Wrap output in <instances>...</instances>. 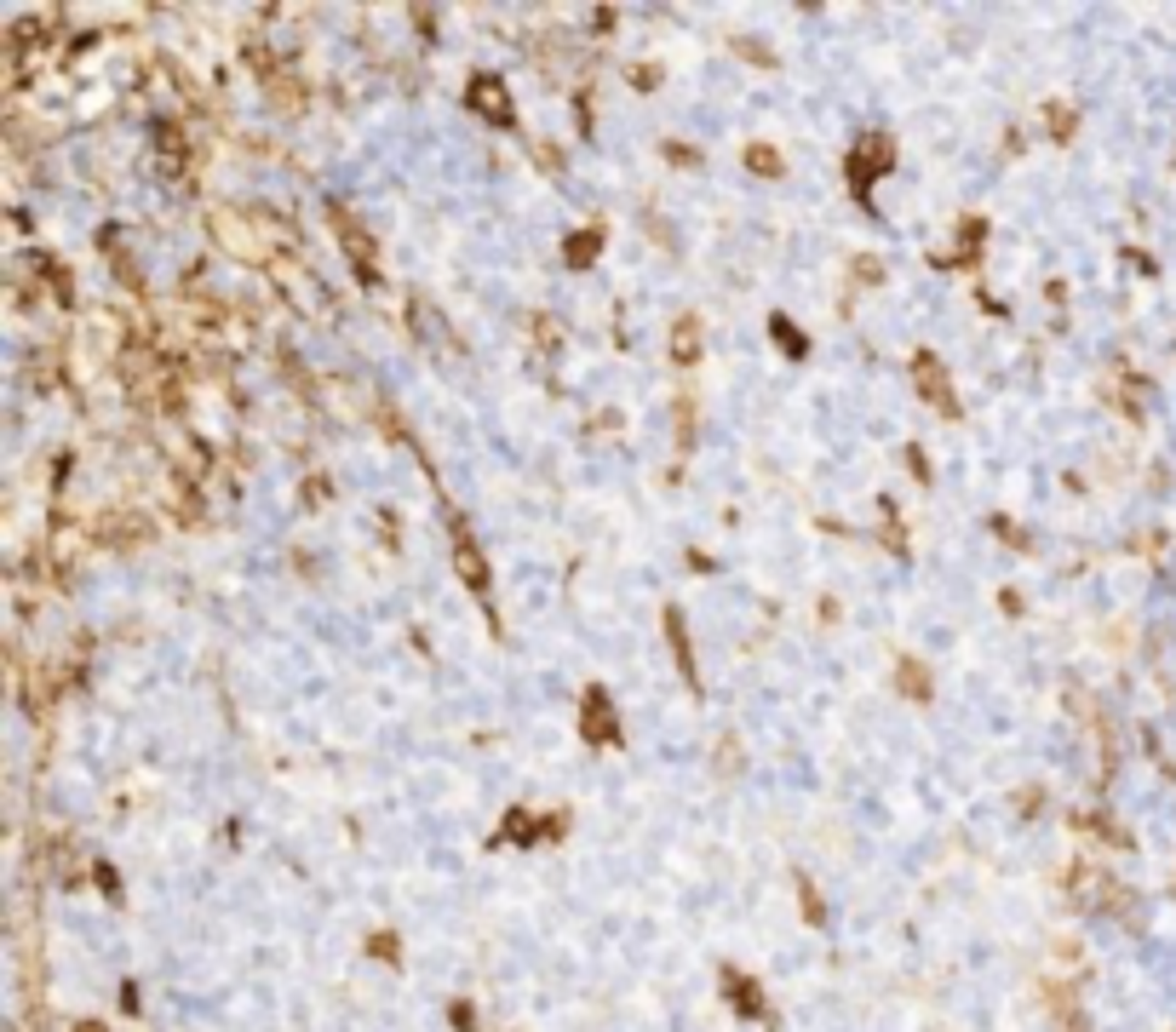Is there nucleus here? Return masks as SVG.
<instances>
[{"instance_id": "a211bd4d", "label": "nucleus", "mask_w": 1176, "mask_h": 1032, "mask_svg": "<svg viewBox=\"0 0 1176 1032\" xmlns=\"http://www.w3.org/2000/svg\"><path fill=\"white\" fill-rule=\"evenodd\" d=\"M896 689H901L907 700H930V694H935V689H930V672L918 666V659H901V666H896Z\"/></svg>"}, {"instance_id": "39448f33", "label": "nucleus", "mask_w": 1176, "mask_h": 1032, "mask_svg": "<svg viewBox=\"0 0 1176 1032\" xmlns=\"http://www.w3.org/2000/svg\"><path fill=\"white\" fill-rule=\"evenodd\" d=\"M913 385H918V396H924L941 419H959V396H952L947 361H941L935 350H918V356H913Z\"/></svg>"}, {"instance_id": "9b49d317", "label": "nucleus", "mask_w": 1176, "mask_h": 1032, "mask_svg": "<svg viewBox=\"0 0 1176 1032\" xmlns=\"http://www.w3.org/2000/svg\"><path fill=\"white\" fill-rule=\"evenodd\" d=\"M167 510H173V523H184V528H195L201 516H207V499H201V482H190V476H173L167 482Z\"/></svg>"}, {"instance_id": "aec40b11", "label": "nucleus", "mask_w": 1176, "mask_h": 1032, "mask_svg": "<svg viewBox=\"0 0 1176 1032\" xmlns=\"http://www.w3.org/2000/svg\"><path fill=\"white\" fill-rule=\"evenodd\" d=\"M1108 391H1114V402H1119V408H1125L1131 419L1142 413V385H1136V374H1131V367H1119V374H1114V385H1108Z\"/></svg>"}, {"instance_id": "c85d7f7f", "label": "nucleus", "mask_w": 1176, "mask_h": 1032, "mask_svg": "<svg viewBox=\"0 0 1176 1032\" xmlns=\"http://www.w3.org/2000/svg\"><path fill=\"white\" fill-rule=\"evenodd\" d=\"M855 275L861 281H884V264H878V258H855Z\"/></svg>"}, {"instance_id": "c756f323", "label": "nucleus", "mask_w": 1176, "mask_h": 1032, "mask_svg": "<svg viewBox=\"0 0 1176 1032\" xmlns=\"http://www.w3.org/2000/svg\"><path fill=\"white\" fill-rule=\"evenodd\" d=\"M534 333H540V344H546V350H557V344H563V327H551V322H534Z\"/></svg>"}, {"instance_id": "a878e982", "label": "nucleus", "mask_w": 1176, "mask_h": 1032, "mask_svg": "<svg viewBox=\"0 0 1176 1032\" xmlns=\"http://www.w3.org/2000/svg\"><path fill=\"white\" fill-rule=\"evenodd\" d=\"M775 339H781V344H786L792 356H803V350H810V344H803V333H798L792 322H781V316H775Z\"/></svg>"}, {"instance_id": "f03ea898", "label": "nucleus", "mask_w": 1176, "mask_h": 1032, "mask_svg": "<svg viewBox=\"0 0 1176 1032\" xmlns=\"http://www.w3.org/2000/svg\"><path fill=\"white\" fill-rule=\"evenodd\" d=\"M156 540V523L132 505H109L87 523V545H109V551H132V545H150Z\"/></svg>"}, {"instance_id": "0eeeda50", "label": "nucleus", "mask_w": 1176, "mask_h": 1032, "mask_svg": "<svg viewBox=\"0 0 1176 1032\" xmlns=\"http://www.w3.org/2000/svg\"><path fill=\"white\" fill-rule=\"evenodd\" d=\"M454 568H460V579H465V591H471V597H488V591H494L488 557H482V545H477L465 528H454Z\"/></svg>"}, {"instance_id": "6ab92c4d", "label": "nucleus", "mask_w": 1176, "mask_h": 1032, "mask_svg": "<svg viewBox=\"0 0 1176 1032\" xmlns=\"http://www.w3.org/2000/svg\"><path fill=\"white\" fill-rule=\"evenodd\" d=\"M747 173L752 178H781L786 161H781V150H769V143H747Z\"/></svg>"}, {"instance_id": "393cba45", "label": "nucleus", "mask_w": 1176, "mask_h": 1032, "mask_svg": "<svg viewBox=\"0 0 1176 1032\" xmlns=\"http://www.w3.org/2000/svg\"><path fill=\"white\" fill-rule=\"evenodd\" d=\"M299 493H305V505L316 510V505H328V493H333V482H328V476H305V488H299Z\"/></svg>"}, {"instance_id": "473e14b6", "label": "nucleus", "mask_w": 1176, "mask_h": 1032, "mask_svg": "<svg viewBox=\"0 0 1176 1032\" xmlns=\"http://www.w3.org/2000/svg\"><path fill=\"white\" fill-rule=\"evenodd\" d=\"M454 1026H460V1032H471V1026H477V1015H471V1004H454Z\"/></svg>"}, {"instance_id": "bb28decb", "label": "nucleus", "mask_w": 1176, "mask_h": 1032, "mask_svg": "<svg viewBox=\"0 0 1176 1032\" xmlns=\"http://www.w3.org/2000/svg\"><path fill=\"white\" fill-rule=\"evenodd\" d=\"M993 534H999V540H1010L1016 551H1027V534H1021L1016 523H1004V516H993Z\"/></svg>"}, {"instance_id": "f8f14e48", "label": "nucleus", "mask_w": 1176, "mask_h": 1032, "mask_svg": "<svg viewBox=\"0 0 1176 1032\" xmlns=\"http://www.w3.org/2000/svg\"><path fill=\"white\" fill-rule=\"evenodd\" d=\"M660 625H666V642H672V659H678L683 683L695 689V683H700V672H695V648H689V625H683V614H678V608H666V614H660Z\"/></svg>"}, {"instance_id": "1a4fd4ad", "label": "nucleus", "mask_w": 1176, "mask_h": 1032, "mask_svg": "<svg viewBox=\"0 0 1176 1032\" xmlns=\"http://www.w3.org/2000/svg\"><path fill=\"white\" fill-rule=\"evenodd\" d=\"M465 104H471L482 121H494V126H511V98H505V87H499L494 75H477V81L465 87Z\"/></svg>"}, {"instance_id": "4be33fe9", "label": "nucleus", "mask_w": 1176, "mask_h": 1032, "mask_svg": "<svg viewBox=\"0 0 1176 1032\" xmlns=\"http://www.w3.org/2000/svg\"><path fill=\"white\" fill-rule=\"evenodd\" d=\"M798 901H803V924H815V929L827 924V907H821V895H815V883H810V877H803V872H798Z\"/></svg>"}, {"instance_id": "20e7f679", "label": "nucleus", "mask_w": 1176, "mask_h": 1032, "mask_svg": "<svg viewBox=\"0 0 1176 1032\" xmlns=\"http://www.w3.org/2000/svg\"><path fill=\"white\" fill-rule=\"evenodd\" d=\"M328 218H333V236H339V247H344V258H350V270L361 275V281H379V247H374V236H367L356 218L344 212V207H328Z\"/></svg>"}, {"instance_id": "2f4dec72", "label": "nucleus", "mask_w": 1176, "mask_h": 1032, "mask_svg": "<svg viewBox=\"0 0 1176 1032\" xmlns=\"http://www.w3.org/2000/svg\"><path fill=\"white\" fill-rule=\"evenodd\" d=\"M734 46H741V52H747V58H752V63H775V58H769V52H764V46H758V41H734Z\"/></svg>"}, {"instance_id": "cd10ccee", "label": "nucleus", "mask_w": 1176, "mask_h": 1032, "mask_svg": "<svg viewBox=\"0 0 1176 1032\" xmlns=\"http://www.w3.org/2000/svg\"><path fill=\"white\" fill-rule=\"evenodd\" d=\"M654 81H660V69H654V63H631V87H637V92H648Z\"/></svg>"}, {"instance_id": "7ed1b4c3", "label": "nucleus", "mask_w": 1176, "mask_h": 1032, "mask_svg": "<svg viewBox=\"0 0 1176 1032\" xmlns=\"http://www.w3.org/2000/svg\"><path fill=\"white\" fill-rule=\"evenodd\" d=\"M264 275L276 281V292H281V299H287L293 310H299V316H322L328 292H322V281H316L299 258H293V253H276V258L264 264Z\"/></svg>"}, {"instance_id": "f257e3e1", "label": "nucleus", "mask_w": 1176, "mask_h": 1032, "mask_svg": "<svg viewBox=\"0 0 1176 1032\" xmlns=\"http://www.w3.org/2000/svg\"><path fill=\"white\" fill-rule=\"evenodd\" d=\"M207 230H212V241H218V247H225L230 258H242V264H270V258H276L270 236L259 230V218L247 225L242 212H230V207H212V212H207Z\"/></svg>"}, {"instance_id": "72a5a7b5", "label": "nucleus", "mask_w": 1176, "mask_h": 1032, "mask_svg": "<svg viewBox=\"0 0 1176 1032\" xmlns=\"http://www.w3.org/2000/svg\"><path fill=\"white\" fill-rule=\"evenodd\" d=\"M69 1032H104V1026H98V1021H76V1026H69Z\"/></svg>"}, {"instance_id": "6e6552de", "label": "nucleus", "mask_w": 1176, "mask_h": 1032, "mask_svg": "<svg viewBox=\"0 0 1176 1032\" xmlns=\"http://www.w3.org/2000/svg\"><path fill=\"white\" fill-rule=\"evenodd\" d=\"M580 734H585L592 746H620V723H614V706H609L603 689L585 694V706H580Z\"/></svg>"}, {"instance_id": "ddd939ff", "label": "nucleus", "mask_w": 1176, "mask_h": 1032, "mask_svg": "<svg viewBox=\"0 0 1176 1032\" xmlns=\"http://www.w3.org/2000/svg\"><path fill=\"white\" fill-rule=\"evenodd\" d=\"M58 677H63V672L52 666V659H41V666H35V677L24 683V694H29V711H35V717H46V711L58 706V689H63Z\"/></svg>"}, {"instance_id": "2eb2a0df", "label": "nucleus", "mask_w": 1176, "mask_h": 1032, "mask_svg": "<svg viewBox=\"0 0 1176 1032\" xmlns=\"http://www.w3.org/2000/svg\"><path fill=\"white\" fill-rule=\"evenodd\" d=\"M723 998L741 1009V1015H752V1021H764V992H758V981H747L741 970H723Z\"/></svg>"}, {"instance_id": "412c9836", "label": "nucleus", "mask_w": 1176, "mask_h": 1032, "mask_svg": "<svg viewBox=\"0 0 1176 1032\" xmlns=\"http://www.w3.org/2000/svg\"><path fill=\"white\" fill-rule=\"evenodd\" d=\"M1045 126H1050V138H1056V143H1067V138H1073V126H1079L1073 104H1045Z\"/></svg>"}, {"instance_id": "5701e85b", "label": "nucleus", "mask_w": 1176, "mask_h": 1032, "mask_svg": "<svg viewBox=\"0 0 1176 1032\" xmlns=\"http://www.w3.org/2000/svg\"><path fill=\"white\" fill-rule=\"evenodd\" d=\"M1050 957H1056V970H1067L1073 981L1084 975V952H1079V940H1056V946H1050Z\"/></svg>"}, {"instance_id": "f3484780", "label": "nucleus", "mask_w": 1176, "mask_h": 1032, "mask_svg": "<svg viewBox=\"0 0 1176 1032\" xmlns=\"http://www.w3.org/2000/svg\"><path fill=\"white\" fill-rule=\"evenodd\" d=\"M597 247H603V236L597 230H574L568 241H563V258H568V270H585L597 258Z\"/></svg>"}, {"instance_id": "7c9ffc66", "label": "nucleus", "mask_w": 1176, "mask_h": 1032, "mask_svg": "<svg viewBox=\"0 0 1176 1032\" xmlns=\"http://www.w3.org/2000/svg\"><path fill=\"white\" fill-rule=\"evenodd\" d=\"M907 471H913V476H918V482H930V459H924V454H918V448H907Z\"/></svg>"}, {"instance_id": "9d476101", "label": "nucleus", "mask_w": 1176, "mask_h": 1032, "mask_svg": "<svg viewBox=\"0 0 1176 1032\" xmlns=\"http://www.w3.org/2000/svg\"><path fill=\"white\" fill-rule=\"evenodd\" d=\"M259 87H264V104H270V109H281V115H299V109L311 104L305 81L293 75V69H276V75H264Z\"/></svg>"}, {"instance_id": "4468645a", "label": "nucleus", "mask_w": 1176, "mask_h": 1032, "mask_svg": "<svg viewBox=\"0 0 1176 1032\" xmlns=\"http://www.w3.org/2000/svg\"><path fill=\"white\" fill-rule=\"evenodd\" d=\"M890 167V143L884 138H861V150H855V161H849V173H855V190L866 195V178H878Z\"/></svg>"}, {"instance_id": "b1692460", "label": "nucleus", "mask_w": 1176, "mask_h": 1032, "mask_svg": "<svg viewBox=\"0 0 1176 1032\" xmlns=\"http://www.w3.org/2000/svg\"><path fill=\"white\" fill-rule=\"evenodd\" d=\"M367 952H374L379 964H402V957H396L402 946H396V935H385V929H379V935H367Z\"/></svg>"}, {"instance_id": "423d86ee", "label": "nucleus", "mask_w": 1176, "mask_h": 1032, "mask_svg": "<svg viewBox=\"0 0 1176 1032\" xmlns=\"http://www.w3.org/2000/svg\"><path fill=\"white\" fill-rule=\"evenodd\" d=\"M1067 901L1079 907V912H1101V907H1114L1119 901V890H1114V877L1101 872V866H1090V860H1073L1067 866Z\"/></svg>"}, {"instance_id": "dca6fc26", "label": "nucleus", "mask_w": 1176, "mask_h": 1032, "mask_svg": "<svg viewBox=\"0 0 1176 1032\" xmlns=\"http://www.w3.org/2000/svg\"><path fill=\"white\" fill-rule=\"evenodd\" d=\"M672 361L678 367H695L700 361V316H678L672 322Z\"/></svg>"}]
</instances>
